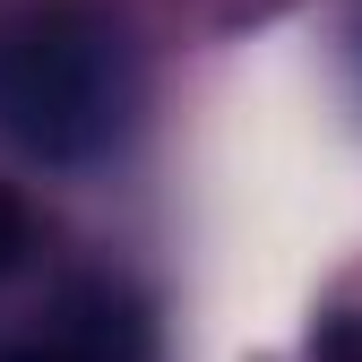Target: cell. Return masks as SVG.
Wrapping results in <instances>:
<instances>
[{
  "instance_id": "cell-3",
  "label": "cell",
  "mask_w": 362,
  "mask_h": 362,
  "mask_svg": "<svg viewBox=\"0 0 362 362\" xmlns=\"http://www.w3.org/2000/svg\"><path fill=\"white\" fill-rule=\"evenodd\" d=\"M26 242H35V224H26V199L9 190V181H0V276H9V267L26 259Z\"/></svg>"
},
{
  "instance_id": "cell-2",
  "label": "cell",
  "mask_w": 362,
  "mask_h": 362,
  "mask_svg": "<svg viewBox=\"0 0 362 362\" xmlns=\"http://www.w3.org/2000/svg\"><path fill=\"white\" fill-rule=\"evenodd\" d=\"M0 362H147V328H139V310H129L121 293L86 285V293H69L35 337H9Z\"/></svg>"
},
{
  "instance_id": "cell-1",
  "label": "cell",
  "mask_w": 362,
  "mask_h": 362,
  "mask_svg": "<svg viewBox=\"0 0 362 362\" xmlns=\"http://www.w3.org/2000/svg\"><path fill=\"white\" fill-rule=\"evenodd\" d=\"M139 112V52L95 0H35L0 18V139L35 164H95Z\"/></svg>"
}]
</instances>
